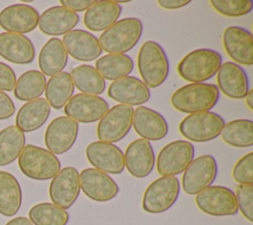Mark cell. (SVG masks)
I'll return each mask as SVG.
<instances>
[{
  "instance_id": "obj_30",
  "label": "cell",
  "mask_w": 253,
  "mask_h": 225,
  "mask_svg": "<svg viewBox=\"0 0 253 225\" xmlns=\"http://www.w3.org/2000/svg\"><path fill=\"white\" fill-rule=\"evenodd\" d=\"M22 205V189L17 178L10 172L0 170V213L11 217Z\"/></svg>"
},
{
  "instance_id": "obj_19",
  "label": "cell",
  "mask_w": 253,
  "mask_h": 225,
  "mask_svg": "<svg viewBox=\"0 0 253 225\" xmlns=\"http://www.w3.org/2000/svg\"><path fill=\"white\" fill-rule=\"evenodd\" d=\"M39 12L28 4H13L0 12V27L13 34H27L34 31L39 23Z\"/></svg>"
},
{
  "instance_id": "obj_36",
  "label": "cell",
  "mask_w": 253,
  "mask_h": 225,
  "mask_svg": "<svg viewBox=\"0 0 253 225\" xmlns=\"http://www.w3.org/2000/svg\"><path fill=\"white\" fill-rule=\"evenodd\" d=\"M29 219L33 225H66L69 214L53 203L42 202L29 210Z\"/></svg>"
},
{
  "instance_id": "obj_29",
  "label": "cell",
  "mask_w": 253,
  "mask_h": 225,
  "mask_svg": "<svg viewBox=\"0 0 253 225\" xmlns=\"http://www.w3.org/2000/svg\"><path fill=\"white\" fill-rule=\"evenodd\" d=\"M74 84L70 73L61 71L50 76L45 84V100L54 109L63 108L74 93Z\"/></svg>"
},
{
  "instance_id": "obj_22",
  "label": "cell",
  "mask_w": 253,
  "mask_h": 225,
  "mask_svg": "<svg viewBox=\"0 0 253 225\" xmlns=\"http://www.w3.org/2000/svg\"><path fill=\"white\" fill-rule=\"evenodd\" d=\"M132 126L137 135L146 141H160L168 134V123L157 111L140 105L133 110Z\"/></svg>"
},
{
  "instance_id": "obj_42",
  "label": "cell",
  "mask_w": 253,
  "mask_h": 225,
  "mask_svg": "<svg viewBox=\"0 0 253 225\" xmlns=\"http://www.w3.org/2000/svg\"><path fill=\"white\" fill-rule=\"evenodd\" d=\"M94 2V0H61L60 4L69 11L77 14L86 11Z\"/></svg>"
},
{
  "instance_id": "obj_7",
  "label": "cell",
  "mask_w": 253,
  "mask_h": 225,
  "mask_svg": "<svg viewBox=\"0 0 253 225\" xmlns=\"http://www.w3.org/2000/svg\"><path fill=\"white\" fill-rule=\"evenodd\" d=\"M224 124L223 118L217 113L211 111L194 113L180 122L179 132L187 140L204 143L217 138Z\"/></svg>"
},
{
  "instance_id": "obj_25",
  "label": "cell",
  "mask_w": 253,
  "mask_h": 225,
  "mask_svg": "<svg viewBox=\"0 0 253 225\" xmlns=\"http://www.w3.org/2000/svg\"><path fill=\"white\" fill-rule=\"evenodd\" d=\"M35 48L32 41L20 34L0 33V56L16 64H28L35 58Z\"/></svg>"
},
{
  "instance_id": "obj_14",
  "label": "cell",
  "mask_w": 253,
  "mask_h": 225,
  "mask_svg": "<svg viewBox=\"0 0 253 225\" xmlns=\"http://www.w3.org/2000/svg\"><path fill=\"white\" fill-rule=\"evenodd\" d=\"M80 190L91 200L107 202L114 199L120 187L108 174L94 168H87L79 173Z\"/></svg>"
},
{
  "instance_id": "obj_43",
  "label": "cell",
  "mask_w": 253,
  "mask_h": 225,
  "mask_svg": "<svg viewBox=\"0 0 253 225\" xmlns=\"http://www.w3.org/2000/svg\"><path fill=\"white\" fill-rule=\"evenodd\" d=\"M190 0H159L157 4L166 10H175L190 4Z\"/></svg>"
},
{
  "instance_id": "obj_39",
  "label": "cell",
  "mask_w": 253,
  "mask_h": 225,
  "mask_svg": "<svg viewBox=\"0 0 253 225\" xmlns=\"http://www.w3.org/2000/svg\"><path fill=\"white\" fill-rule=\"evenodd\" d=\"M232 178L239 184H253V153L240 158L232 169Z\"/></svg>"
},
{
  "instance_id": "obj_26",
  "label": "cell",
  "mask_w": 253,
  "mask_h": 225,
  "mask_svg": "<svg viewBox=\"0 0 253 225\" xmlns=\"http://www.w3.org/2000/svg\"><path fill=\"white\" fill-rule=\"evenodd\" d=\"M122 14V6L116 1H95L83 17L84 25L94 32L107 30L115 24Z\"/></svg>"
},
{
  "instance_id": "obj_41",
  "label": "cell",
  "mask_w": 253,
  "mask_h": 225,
  "mask_svg": "<svg viewBox=\"0 0 253 225\" xmlns=\"http://www.w3.org/2000/svg\"><path fill=\"white\" fill-rule=\"evenodd\" d=\"M15 113V105L10 96L0 91V120L8 119Z\"/></svg>"
},
{
  "instance_id": "obj_1",
  "label": "cell",
  "mask_w": 253,
  "mask_h": 225,
  "mask_svg": "<svg viewBox=\"0 0 253 225\" xmlns=\"http://www.w3.org/2000/svg\"><path fill=\"white\" fill-rule=\"evenodd\" d=\"M219 99V90L211 83H189L178 88L170 98L172 107L182 113L210 111Z\"/></svg>"
},
{
  "instance_id": "obj_6",
  "label": "cell",
  "mask_w": 253,
  "mask_h": 225,
  "mask_svg": "<svg viewBox=\"0 0 253 225\" xmlns=\"http://www.w3.org/2000/svg\"><path fill=\"white\" fill-rule=\"evenodd\" d=\"M180 182L176 176H161L153 180L144 190L142 209L151 214L169 210L180 194Z\"/></svg>"
},
{
  "instance_id": "obj_16",
  "label": "cell",
  "mask_w": 253,
  "mask_h": 225,
  "mask_svg": "<svg viewBox=\"0 0 253 225\" xmlns=\"http://www.w3.org/2000/svg\"><path fill=\"white\" fill-rule=\"evenodd\" d=\"M88 162L105 173L119 174L125 169L124 153L116 145L95 141L89 144L85 150Z\"/></svg>"
},
{
  "instance_id": "obj_20",
  "label": "cell",
  "mask_w": 253,
  "mask_h": 225,
  "mask_svg": "<svg viewBox=\"0 0 253 225\" xmlns=\"http://www.w3.org/2000/svg\"><path fill=\"white\" fill-rule=\"evenodd\" d=\"M108 96L120 104L142 105L150 99V90L135 76H125L113 81L108 88Z\"/></svg>"
},
{
  "instance_id": "obj_18",
  "label": "cell",
  "mask_w": 253,
  "mask_h": 225,
  "mask_svg": "<svg viewBox=\"0 0 253 225\" xmlns=\"http://www.w3.org/2000/svg\"><path fill=\"white\" fill-rule=\"evenodd\" d=\"M125 168L136 178L148 176L155 166V155L150 142L144 139L132 141L124 154Z\"/></svg>"
},
{
  "instance_id": "obj_15",
  "label": "cell",
  "mask_w": 253,
  "mask_h": 225,
  "mask_svg": "<svg viewBox=\"0 0 253 225\" xmlns=\"http://www.w3.org/2000/svg\"><path fill=\"white\" fill-rule=\"evenodd\" d=\"M109 108L108 102L100 96L78 93L66 103L64 113L77 123L87 124L99 121Z\"/></svg>"
},
{
  "instance_id": "obj_40",
  "label": "cell",
  "mask_w": 253,
  "mask_h": 225,
  "mask_svg": "<svg viewBox=\"0 0 253 225\" xmlns=\"http://www.w3.org/2000/svg\"><path fill=\"white\" fill-rule=\"evenodd\" d=\"M16 84L14 70L4 62L0 61V91H12Z\"/></svg>"
},
{
  "instance_id": "obj_10",
  "label": "cell",
  "mask_w": 253,
  "mask_h": 225,
  "mask_svg": "<svg viewBox=\"0 0 253 225\" xmlns=\"http://www.w3.org/2000/svg\"><path fill=\"white\" fill-rule=\"evenodd\" d=\"M197 207L211 216H232L238 207L234 192L226 186L211 185L195 196Z\"/></svg>"
},
{
  "instance_id": "obj_4",
  "label": "cell",
  "mask_w": 253,
  "mask_h": 225,
  "mask_svg": "<svg viewBox=\"0 0 253 225\" xmlns=\"http://www.w3.org/2000/svg\"><path fill=\"white\" fill-rule=\"evenodd\" d=\"M222 57L214 50L197 49L187 54L178 63V74L190 83H204L216 74Z\"/></svg>"
},
{
  "instance_id": "obj_34",
  "label": "cell",
  "mask_w": 253,
  "mask_h": 225,
  "mask_svg": "<svg viewBox=\"0 0 253 225\" xmlns=\"http://www.w3.org/2000/svg\"><path fill=\"white\" fill-rule=\"evenodd\" d=\"M224 143L235 148H249L253 145V121L236 119L225 123L221 133Z\"/></svg>"
},
{
  "instance_id": "obj_2",
  "label": "cell",
  "mask_w": 253,
  "mask_h": 225,
  "mask_svg": "<svg viewBox=\"0 0 253 225\" xmlns=\"http://www.w3.org/2000/svg\"><path fill=\"white\" fill-rule=\"evenodd\" d=\"M143 25L138 18L127 17L117 21L99 37L102 51L125 54L134 48L142 36Z\"/></svg>"
},
{
  "instance_id": "obj_24",
  "label": "cell",
  "mask_w": 253,
  "mask_h": 225,
  "mask_svg": "<svg viewBox=\"0 0 253 225\" xmlns=\"http://www.w3.org/2000/svg\"><path fill=\"white\" fill-rule=\"evenodd\" d=\"M78 22V14L58 5L43 11L39 18L38 26L43 34L56 37L72 31Z\"/></svg>"
},
{
  "instance_id": "obj_32",
  "label": "cell",
  "mask_w": 253,
  "mask_h": 225,
  "mask_svg": "<svg viewBox=\"0 0 253 225\" xmlns=\"http://www.w3.org/2000/svg\"><path fill=\"white\" fill-rule=\"evenodd\" d=\"M70 76L74 87L84 94L99 96L106 89L105 79L92 65L80 64L72 69Z\"/></svg>"
},
{
  "instance_id": "obj_31",
  "label": "cell",
  "mask_w": 253,
  "mask_h": 225,
  "mask_svg": "<svg viewBox=\"0 0 253 225\" xmlns=\"http://www.w3.org/2000/svg\"><path fill=\"white\" fill-rule=\"evenodd\" d=\"M95 68L104 79L115 81L128 76L133 69V60L126 54H108L96 60Z\"/></svg>"
},
{
  "instance_id": "obj_27",
  "label": "cell",
  "mask_w": 253,
  "mask_h": 225,
  "mask_svg": "<svg viewBox=\"0 0 253 225\" xmlns=\"http://www.w3.org/2000/svg\"><path fill=\"white\" fill-rule=\"evenodd\" d=\"M50 106L44 98H37L26 102L19 109L15 123L23 133L34 132L40 129L48 119Z\"/></svg>"
},
{
  "instance_id": "obj_9",
  "label": "cell",
  "mask_w": 253,
  "mask_h": 225,
  "mask_svg": "<svg viewBox=\"0 0 253 225\" xmlns=\"http://www.w3.org/2000/svg\"><path fill=\"white\" fill-rule=\"evenodd\" d=\"M133 108L117 104L109 108L97 125V137L105 143H117L123 140L132 126Z\"/></svg>"
},
{
  "instance_id": "obj_5",
  "label": "cell",
  "mask_w": 253,
  "mask_h": 225,
  "mask_svg": "<svg viewBox=\"0 0 253 225\" xmlns=\"http://www.w3.org/2000/svg\"><path fill=\"white\" fill-rule=\"evenodd\" d=\"M20 170L35 180L51 179L61 169L58 158L46 149L27 145L18 157Z\"/></svg>"
},
{
  "instance_id": "obj_3",
  "label": "cell",
  "mask_w": 253,
  "mask_h": 225,
  "mask_svg": "<svg viewBox=\"0 0 253 225\" xmlns=\"http://www.w3.org/2000/svg\"><path fill=\"white\" fill-rule=\"evenodd\" d=\"M137 69L148 88L162 85L169 74V60L164 49L155 41L142 44L137 55Z\"/></svg>"
},
{
  "instance_id": "obj_33",
  "label": "cell",
  "mask_w": 253,
  "mask_h": 225,
  "mask_svg": "<svg viewBox=\"0 0 253 225\" xmlns=\"http://www.w3.org/2000/svg\"><path fill=\"white\" fill-rule=\"evenodd\" d=\"M25 134L16 126H8L0 131V167L18 159L25 147Z\"/></svg>"
},
{
  "instance_id": "obj_11",
  "label": "cell",
  "mask_w": 253,
  "mask_h": 225,
  "mask_svg": "<svg viewBox=\"0 0 253 225\" xmlns=\"http://www.w3.org/2000/svg\"><path fill=\"white\" fill-rule=\"evenodd\" d=\"M217 175V164L211 155L194 159L182 175V189L186 194L196 195L211 186Z\"/></svg>"
},
{
  "instance_id": "obj_35",
  "label": "cell",
  "mask_w": 253,
  "mask_h": 225,
  "mask_svg": "<svg viewBox=\"0 0 253 225\" xmlns=\"http://www.w3.org/2000/svg\"><path fill=\"white\" fill-rule=\"evenodd\" d=\"M45 84V76L40 70H28L16 80L14 95L18 100L27 102L40 98L44 92Z\"/></svg>"
},
{
  "instance_id": "obj_12",
  "label": "cell",
  "mask_w": 253,
  "mask_h": 225,
  "mask_svg": "<svg viewBox=\"0 0 253 225\" xmlns=\"http://www.w3.org/2000/svg\"><path fill=\"white\" fill-rule=\"evenodd\" d=\"M48 193L53 204L66 210L77 200L80 193L79 172L73 167H65L51 178Z\"/></svg>"
},
{
  "instance_id": "obj_38",
  "label": "cell",
  "mask_w": 253,
  "mask_h": 225,
  "mask_svg": "<svg viewBox=\"0 0 253 225\" xmlns=\"http://www.w3.org/2000/svg\"><path fill=\"white\" fill-rule=\"evenodd\" d=\"M238 211L249 221L253 222V184H239L235 189Z\"/></svg>"
},
{
  "instance_id": "obj_23",
  "label": "cell",
  "mask_w": 253,
  "mask_h": 225,
  "mask_svg": "<svg viewBox=\"0 0 253 225\" xmlns=\"http://www.w3.org/2000/svg\"><path fill=\"white\" fill-rule=\"evenodd\" d=\"M62 44L67 55L79 61H91L102 55V49L98 39L91 33L75 29L63 36Z\"/></svg>"
},
{
  "instance_id": "obj_17",
  "label": "cell",
  "mask_w": 253,
  "mask_h": 225,
  "mask_svg": "<svg viewBox=\"0 0 253 225\" xmlns=\"http://www.w3.org/2000/svg\"><path fill=\"white\" fill-rule=\"evenodd\" d=\"M222 45L227 56L238 65L253 64V38L246 29L227 27L222 33Z\"/></svg>"
},
{
  "instance_id": "obj_37",
  "label": "cell",
  "mask_w": 253,
  "mask_h": 225,
  "mask_svg": "<svg viewBox=\"0 0 253 225\" xmlns=\"http://www.w3.org/2000/svg\"><path fill=\"white\" fill-rule=\"evenodd\" d=\"M210 4L217 13L231 18L247 15L253 8L251 0H211Z\"/></svg>"
},
{
  "instance_id": "obj_44",
  "label": "cell",
  "mask_w": 253,
  "mask_h": 225,
  "mask_svg": "<svg viewBox=\"0 0 253 225\" xmlns=\"http://www.w3.org/2000/svg\"><path fill=\"white\" fill-rule=\"evenodd\" d=\"M5 225H33V223L31 222V220L28 217L19 216V217L11 219Z\"/></svg>"
},
{
  "instance_id": "obj_8",
  "label": "cell",
  "mask_w": 253,
  "mask_h": 225,
  "mask_svg": "<svg viewBox=\"0 0 253 225\" xmlns=\"http://www.w3.org/2000/svg\"><path fill=\"white\" fill-rule=\"evenodd\" d=\"M195 149L191 142L176 140L165 145L155 161L161 176H176L182 173L194 160Z\"/></svg>"
},
{
  "instance_id": "obj_13",
  "label": "cell",
  "mask_w": 253,
  "mask_h": 225,
  "mask_svg": "<svg viewBox=\"0 0 253 225\" xmlns=\"http://www.w3.org/2000/svg\"><path fill=\"white\" fill-rule=\"evenodd\" d=\"M79 124L67 116L54 118L44 133V144L53 155H62L69 151L77 140Z\"/></svg>"
},
{
  "instance_id": "obj_21",
  "label": "cell",
  "mask_w": 253,
  "mask_h": 225,
  "mask_svg": "<svg viewBox=\"0 0 253 225\" xmlns=\"http://www.w3.org/2000/svg\"><path fill=\"white\" fill-rule=\"evenodd\" d=\"M217 88L231 99H243L249 91V80L245 70L235 62L221 63L216 72Z\"/></svg>"
},
{
  "instance_id": "obj_45",
  "label": "cell",
  "mask_w": 253,
  "mask_h": 225,
  "mask_svg": "<svg viewBox=\"0 0 253 225\" xmlns=\"http://www.w3.org/2000/svg\"><path fill=\"white\" fill-rule=\"evenodd\" d=\"M245 103L247 107L252 111L253 110V89H249L248 93L245 96Z\"/></svg>"
},
{
  "instance_id": "obj_28",
  "label": "cell",
  "mask_w": 253,
  "mask_h": 225,
  "mask_svg": "<svg viewBox=\"0 0 253 225\" xmlns=\"http://www.w3.org/2000/svg\"><path fill=\"white\" fill-rule=\"evenodd\" d=\"M68 61L66 50L58 38L49 39L39 55V67L45 76H52L63 70Z\"/></svg>"
}]
</instances>
